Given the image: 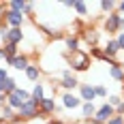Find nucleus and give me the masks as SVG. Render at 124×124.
Wrapping results in <instances>:
<instances>
[{"label": "nucleus", "instance_id": "f257e3e1", "mask_svg": "<svg viewBox=\"0 0 124 124\" xmlns=\"http://www.w3.org/2000/svg\"><path fill=\"white\" fill-rule=\"evenodd\" d=\"M30 99H32V94H30V92H26L24 88H17L15 92L7 94V105H9L11 109H15V111H19V109H22V105L28 103Z\"/></svg>", "mask_w": 124, "mask_h": 124}, {"label": "nucleus", "instance_id": "f03ea898", "mask_svg": "<svg viewBox=\"0 0 124 124\" xmlns=\"http://www.w3.org/2000/svg\"><path fill=\"white\" fill-rule=\"evenodd\" d=\"M39 105H41L39 101L30 99L28 103L22 105V109L17 111V118H19V120H37V118H43L41 111H39Z\"/></svg>", "mask_w": 124, "mask_h": 124}, {"label": "nucleus", "instance_id": "7ed1b4c3", "mask_svg": "<svg viewBox=\"0 0 124 124\" xmlns=\"http://www.w3.org/2000/svg\"><path fill=\"white\" fill-rule=\"evenodd\" d=\"M103 28H105L107 34H116V37H118V34L122 32V15H120V13L107 15L105 22H103Z\"/></svg>", "mask_w": 124, "mask_h": 124}, {"label": "nucleus", "instance_id": "20e7f679", "mask_svg": "<svg viewBox=\"0 0 124 124\" xmlns=\"http://www.w3.org/2000/svg\"><path fill=\"white\" fill-rule=\"evenodd\" d=\"M90 64H92V58L86 51H77V54L71 56V69L73 71H88Z\"/></svg>", "mask_w": 124, "mask_h": 124}, {"label": "nucleus", "instance_id": "39448f33", "mask_svg": "<svg viewBox=\"0 0 124 124\" xmlns=\"http://www.w3.org/2000/svg\"><path fill=\"white\" fill-rule=\"evenodd\" d=\"M4 24L9 26V28H22L26 24V15L19 13V11H11L7 7V11H4Z\"/></svg>", "mask_w": 124, "mask_h": 124}, {"label": "nucleus", "instance_id": "423d86ee", "mask_svg": "<svg viewBox=\"0 0 124 124\" xmlns=\"http://www.w3.org/2000/svg\"><path fill=\"white\" fill-rule=\"evenodd\" d=\"M60 88H64L66 92H73L75 88H79V81H77V77H75L69 69H64L60 73Z\"/></svg>", "mask_w": 124, "mask_h": 124}, {"label": "nucleus", "instance_id": "0eeeda50", "mask_svg": "<svg viewBox=\"0 0 124 124\" xmlns=\"http://www.w3.org/2000/svg\"><path fill=\"white\" fill-rule=\"evenodd\" d=\"M30 64H32V62H30V58H28L26 54H19V56L7 60V66H13V69H17V71H26Z\"/></svg>", "mask_w": 124, "mask_h": 124}, {"label": "nucleus", "instance_id": "6e6552de", "mask_svg": "<svg viewBox=\"0 0 124 124\" xmlns=\"http://www.w3.org/2000/svg\"><path fill=\"white\" fill-rule=\"evenodd\" d=\"M79 99H81V103H94V99H96L94 86L92 84H79Z\"/></svg>", "mask_w": 124, "mask_h": 124}, {"label": "nucleus", "instance_id": "1a4fd4ad", "mask_svg": "<svg viewBox=\"0 0 124 124\" xmlns=\"http://www.w3.org/2000/svg\"><path fill=\"white\" fill-rule=\"evenodd\" d=\"M62 107L64 109H77V107H81V99L73 92H64L62 94Z\"/></svg>", "mask_w": 124, "mask_h": 124}, {"label": "nucleus", "instance_id": "9d476101", "mask_svg": "<svg viewBox=\"0 0 124 124\" xmlns=\"http://www.w3.org/2000/svg\"><path fill=\"white\" fill-rule=\"evenodd\" d=\"M58 109V105H56V99H51V96H45V99L41 101V105H39V111L41 116H49Z\"/></svg>", "mask_w": 124, "mask_h": 124}, {"label": "nucleus", "instance_id": "9b49d317", "mask_svg": "<svg viewBox=\"0 0 124 124\" xmlns=\"http://www.w3.org/2000/svg\"><path fill=\"white\" fill-rule=\"evenodd\" d=\"M103 51H105L107 58H113V60H116V56L120 54V45H118V41H116V39H109L107 45L103 47Z\"/></svg>", "mask_w": 124, "mask_h": 124}, {"label": "nucleus", "instance_id": "f8f14e48", "mask_svg": "<svg viewBox=\"0 0 124 124\" xmlns=\"http://www.w3.org/2000/svg\"><path fill=\"white\" fill-rule=\"evenodd\" d=\"M64 45H66V49L71 51V54L81 51V49H79V37H77V34H69V37L64 39Z\"/></svg>", "mask_w": 124, "mask_h": 124}, {"label": "nucleus", "instance_id": "ddd939ff", "mask_svg": "<svg viewBox=\"0 0 124 124\" xmlns=\"http://www.w3.org/2000/svg\"><path fill=\"white\" fill-rule=\"evenodd\" d=\"M96 105L94 103H81V113H84V118H86V122L88 120H92L94 118V113H96Z\"/></svg>", "mask_w": 124, "mask_h": 124}, {"label": "nucleus", "instance_id": "4468645a", "mask_svg": "<svg viewBox=\"0 0 124 124\" xmlns=\"http://www.w3.org/2000/svg\"><path fill=\"white\" fill-rule=\"evenodd\" d=\"M99 9L103 13H107V15H111V13L118 9V2H113V0H101V2H99Z\"/></svg>", "mask_w": 124, "mask_h": 124}, {"label": "nucleus", "instance_id": "2eb2a0df", "mask_svg": "<svg viewBox=\"0 0 124 124\" xmlns=\"http://www.w3.org/2000/svg\"><path fill=\"white\" fill-rule=\"evenodd\" d=\"M24 73H26V77H28L30 81H39V77H41V66H37V64H30Z\"/></svg>", "mask_w": 124, "mask_h": 124}, {"label": "nucleus", "instance_id": "dca6fc26", "mask_svg": "<svg viewBox=\"0 0 124 124\" xmlns=\"http://www.w3.org/2000/svg\"><path fill=\"white\" fill-rule=\"evenodd\" d=\"M30 94H32V99H34V101H39V103H41V101L45 99V86H43L41 81H37V84H34V88H32V92H30Z\"/></svg>", "mask_w": 124, "mask_h": 124}, {"label": "nucleus", "instance_id": "f3484780", "mask_svg": "<svg viewBox=\"0 0 124 124\" xmlns=\"http://www.w3.org/2000/svg\"><path fill=\"white\" fill-rule=\"evenodd\" d=\"M99 37H101L99 30H86V32H84V39H86L92 47H99V45H96V43H99Z\"/></svg>", "mask_w": 124, "mask_h": 124}, {"label": "nucleus", "instance_id": "a211bd4d", "mask_svg": "<svg viewBox=\"0 0 124 124\" xmlns=\"http://www.w3.org/2000/svg\"><path fill=\"white\" fill-rule=\"evenodd\" d=\"M109 75H111V79H116V81H124V69H122V64L111 66V69H109Z\"/></svg>", "mask_w": 124, "mask_h": 124}, {"label": "nucleus", "instance_id": "6ab92c4d", "mask_svg": "<svg viewBox=\"0 0 124 124\" xmlns=\"http://www.w3.org/2000/svg\"><path fill=\"white\" fill-rule=\"evenodd\" d=\"M11 11H19V13H24V9H26V2L24 0H13V2H9L7 4Z\"/></svg>", "mask_w": 124, "mask_h": 124}, {"label": "nucleus", "instance_id": "aec40b11", "mask_svg": "<svg viewBox=\"0 0 124 124\" xmlns=\"http://www.w3.org/2000/svg\"><path fill=\"white\" fill-rule=\"evenodd\" d=\"M2 49H4V54H7V58H15V56H19V54H17V45H11V43H9V45H4V47H2Z\"/></svg>", "mask_w": 124, "mask_h": 124}, {"label": "nucleus", "instance_id": "412c9836", "mask_svg": "<svg viewBox=\"0 0 124 124\" xmlns=\"http://www.w3.org/2000/svg\"><path fill=\"white\" fill-rule=\"evenodd\" d=\"M73 9L79 13V15H88V2H79V0H77V2H73Z\"/></svg>", "mask_w": 124, "mask_h": 124}, {"label": "nucleus", "instance_id": "4be33fe9", "mask_svg": "<svg viewBox=\"0 0 124 124\" xmlns=\"http://www.w3.org/2000/svg\"><path fill=\"white\" fill-rule=\"evenodd\" d=\"M94 92H96V99H103V96H107V88L101 86V84H96V86H94Z\"/></svg>", "mask_w": 124, "mask_h": 124}, {"label": "nucleus", "instance_id": "5701e85b", "mask_svg": "<svg viewBox=\"0 0 124 124\" xmlns=\"http://www.w3.org/2000/svg\"><path fill=\"white\" fill-rule=\"evenodd\" d=\"M120 103H122V99H120L118 94H113V96H109V99H107V105H111L113 109H116V107H118Z\"/></svg>", "mask_w": 124, "mask_h": 124}, {"label": "nucleus", "instance_id": "b1692460", "mask_svg": "<svg viewBox=\"0 0 124 124\" xmlns=\"http://www.w3.org/2000/svg\"><path fill=\"white\" fill-rule=\"evenodd\" d=\"M107 124H124V116H113Z\"/></svg>", "mask_w": 124, "mask_h": 124}, {"label": "nucleus", "instance_id": "393cba45", "mask_svg": "<svg viewBox=\"0 0 124 124\" xmlns=\"http://www.w3.org/2000/svg\"><path fill=\"white\" fill-rule=\"evenodd\" d=\"M9 79V73H7V69L4 66H0V81H7Z\"/></svg>", "mask_w": 124, "mask_h": 124}, {"label": "nucleus", "instance_id": "a878e982", "mask_svg": "<svg viewBox=\"0 0 124 124\" xmlns=\"http://www.w3.org/2000/svg\"><path fill=\"white\" fill-rule=\"evenodd\" d=\"M34 7H37L34 2H26V9H24V13H28V15H30V13L34 11Z\"/></svg>", "mask_w": 124, "mask_h": 124}, {"label": "nucleus", "instance_id": "bb28decb", "mask_svg": "<svg viewBox=\"0 0 124 124\" xmlns=\"http://www.w3.org/2000/svg\"><path fill=\"white\" fill-rule=\"evenodd\" d=\"M116 41H118V45H120V49H124V32H120V34L116 37Z\"/></svg>", "mask_w": 124, "mask_h": 124}, {"label": "nucleus", "instance_id": "cd10ccee", "mask_svg": "<svg viewBox=\"0 0 124 124\" xmlns=\"http://www.w3.org/2000/svg\"><path fill=\"white\" fill-rule=\"evenodd\" d=\"M116 116H124V101L118 105V107H116Z\"/></svg>", "mask_w": 124, "mask_h": 124}, {"label": "nucleus", "instance_id": "c85d7f7f", "mask_svg": "<svg viewBox=\"0 0 124 124\" xmlns=\"http://www.w3.org/2000/svg\"><path fill=\"white\" fill-rule=\"evenodd\" d=\"M7 107V94H0V109Z\"/></svg>", "mask_w": 124, "mask_h": 124}, {"label": "nucleus", "instance_id": "c756f323", "mask_svg": "<svg viewBox=\"0 0 124 124\" xmlns=\"http://www.w3.org/2000/svg\"><path fill=\"white\" fill-rule=\"evenodd\" d=\"M118 11H120V15L124 13V0H122V2H118Z\"/></svg>", "mask_w": 124, "mask_h": 124}, {"label": "nucleus", "instance_id": "7c9ffc66", "mask_svg": "<svg viewBox=\"0 0 124 124\" xmlns=\"http://www.w3.org/2000/svg\"><path fill=\"white\" fill-rule=\"evenodd\" d=\"M47 124H64V122H62V120H49Z\"/></svg>", "mask_w": 124, "mask_h": 124}, {"label": "nucleus", "instance_id": "2f4dec72", "mask_svg": "<svg viewBox=\"0 0 124 124\" xmlns=\"http://www.w3.org/2000/svg\"><path fill=\"white\" fill-rule=\"evenodd\" d=\"M73 124H86V122H73Z\"/></svg>", "mask_w": 124, "mask_h": 124}, {"label": "nucleus", "instance_id": "473e14b6", "mask_svg": "<svg viewBox=\"0 0 124 124\" xmlns=\"http://www.w3.org/2000/svg\"><path fill=\"white\" fill-rule=\"evenodd\" d=\"M0 124H4V120H2V118H0Z\"/></svg>", "mask_w": 124, "mask_h": 124}, {"label": "nucleus", "instance_id": "72a5a7b5", "mask_svg": "<svg viewBox=\"0 0 124 124\" xmlns=\"http://www.w3.org/2000/svg\"><path fill=\"white\" fill-rule=\"evenodd\" d=\"M122 28H124V17H122Z\"/></svg>", "mask_w": 124, "mask_h": 124}, {"label": "nucleus", "instance_id": "f704fd0d", "mask_svg": "<svg viewBox=\"0 0 124 124\" xmlns=\"http://www.w3.org/2000/svg\"><path fill=\"white\" fill-rule=\"evenodd\" d=\"M122 69H124V64H122Z\"/></svg>", "mask_w": 124, "mask_h": 124}, {"label": "nucleus", "instance_id": "c9c22d12", "mask_svg": "<svg viewBox=\"0 0 124 124\" xmlns=\"http://www.w3.org/2000/svg\"><path fill=\"white\" fill-rule=\"evenodd\" d=\"M4 124H9V122H4Z\"/></svg>", "mask_w": 124, "mask_h": 124}]
</instances>
